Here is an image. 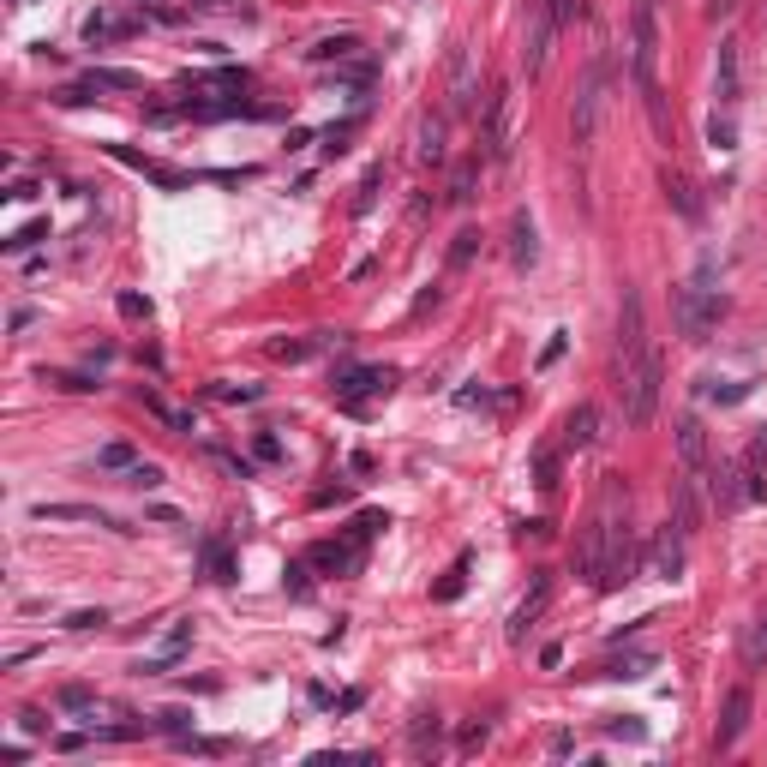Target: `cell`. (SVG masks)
I'll return each mask as SVG.
<instances>
[{"label":"cell","instance_id":"1","mask_svg":"<svg viewBox=\"0 0 767 767\" xmlns=\"http://www.w3.org/2000/svg\"><path fill=\"white\" fill-rule=\"evenodd\" d=\"M582 576L594 588H618V582H636V540H630V522H624V486L618 474H606V492H600V510L582 534V552H576Z\"/></svg>","mask_w":767,"mask_h":767},{"label":"cell","instance_id":"2","mask_svg":"<svg viewBox=\"0 0 767 767\" xmlns=\"http://www.w3.org/2000/svg\"><path fill=\"white\" fill-rule=\"evenodd\" d=\"M660 384H666V366H660L654 348H648L630 372H618V396H624V426H630V432L654 426V414H660Z\"/></svg>","mask_w":767,"mask_h":767},{"label":"cell","instance_id":"3","mask_svg":"<svg viewBox=\"0 0 767 767\" xmlns=\"http://www.w3.org/2000/svg\"><path fill=\"white\" fill-rule=\"evenodd\" d=\"M678 330H684V342H708L714 330H720V318H726V294L720 288H702V282H690V288H678Z\"/></svg>","mask_w":767,"mask_h":767},{"label":"cell","instance_id":"4","mask_svg":"<svg viewBox=\"0 0 767 767\" xmlns=\"http://www.w3.org/2000/svg\"><path fill=\"white\" fill-rule=\"evenodd\" d=\"M654 66H660V18H654V0H636V12H630V72H636L642 90H660Z\"/></svg>","mask_w":767,"mask_h":767},{"label":"cell","instance_id":"5","mask_svg":"<svg viewBox=\"0 0 767 767\" xmlns=\"http://www.w3.org/2000/svg\"><path fill=\"white\" fill-rule=\"evenodd\" d=\"M396 384H402V372H396V366H354V372H342V378H336V402H342L348 414H366V402L390 396Z\"/></svg>","mask_w":767,"mask_h":767},{"label":"cell","instance_id":"6","mask_svg":"<svg viewBox=\"0 0 767 767\" xmlns=\"http://www.w3.org/2000/svg\"><path fill=\"white\" fill-rule=\"evenodd\" d=\"M600 108H606V60H594L576 84V108H570V138L576 144H594L600 132Z\"/></svg>","mask_w":767,"mask_h":767},{"label":"cell","instance_id":"7","mask_svg":"<svg viewBox=\"0 0 767 767\" xmlns=\"http://www.w3.org/2000/svg\"><path fill=\"white\" fill-rule=\"evenodd\" d=\"M510 150H516V90L498 84V90L486 96V156L504 162Z\"/></svg>","mask_w":767,"mask_h":767},{"label":"cell","instance_id":"8","mask_svg":"<svg viewBox=\"0 0 767 767\" xmlns=\"http://www.w3.org/2000/svg\"><path fill=\"white\" fill-rule=\"evenodd\" d=\"M642 354H648V312H642V294H624V312H618V372H630Z\"/></svg>","mask_w":767,"mask_h":767},{"label":"cell","instance_id":"9","mask_svg":"<svg viewBox=\"0 0 767 767\" xmlns=\"http://www.w3.org/2000/svg\"><path fill=\"white\" fill-rule=\"evenodd\" d=\"M558 30H564V24L552 18V6H546V0H534V24H528V48H522V66H528L534 78H540V72H546V60H552Z\"/></svg>","mask_w":767,"mask_h":767},{"label":"cell","instance_id":"10","mask_svg":"<svg viewBox=\"0 0 767 767\" xmlns=\"http://www.w3.org/2000/svg\"><path fill=\"white\" fill-rule=\"evenodd\" d=\"M678 462H684V480H696V486L714 474V468H708V426H702L696 414L678 420Z\"/></svg>","mask_w":767,"mask_h":767},{"label":"cell","instance_id":"11","mask_svg":"<svg viewBox=\"0 0 767 767\" xmlns=\"http://www.w3.org/2000/svg\"><path fill=\"white\" fill-rule=\"evenodd\" d=\"M714 96H720L726 114L744 102V54H738V42H720V60H714Z\"/></svg>","mask_w":767,"mask_h":767},{"label":"cell","instance_id":"12","mask_svg":"<svg viewBox=\"0 0 767 767\" xmlns=\"http://www.w3.org/2000/svg\"><path fill=\"white\" fill-rule=\"evenodd\" d=\"M684 540H690V534L672 522V528H666V534L648 546V576H660V582H678V576H684Z\"/></svg>","mask_w":767,"mask_h":767},{"label":"cell","instance_id":"13","mask_svg":"<svg viewBox=\"0 0 767 767\" xmlns=\"http://www.w3.org/2000/svg\"><path fill=\"white\" fill-rule=\"evenodd\" d=\"M186 648H192V618H174V624L162 630V642L138 660V672H168V666H180Z\"/></svg>","mask_w":767,"mask_h":767},{"label":"cell","instance_id":"14","mask_svg":"<svg viewBox=\"0 0 767 767\" xmlns=\"http://www.w3.org/2000/svg\"><path fill=\"white\" fill-rule=\"evenodd\" d=\"M750 732V690L738 684L732 696H726V708H720V726H714V750H738V738Z\"/></svg>","mask_w":767,"mask_h":767},{"label":"cell","instance_id":"15","mask_svg":"<svg viewBox=\"0 0 767 767\" xmlns=\"http://www.w3.org/2000/svg\"><path fill=\"white\" fill-rule=\"evenodd\" d=\"M564 450H588V444H600V408L594 402H582V408H570L564 414V438H558Z\"/></svg>","mask_w":767,"mask_h":767},{"label":"cell","instance_id":"16","mask_svg":"<svg viewBox=\"0 0 767 767\" xmlns=\"http://www.w3.org/2000/svg\"><path fill=\"white\" fill-rule=\"evenodd\" d=\"M660 186H666V198H672V210H678L684 222H702V198H696V180H690V174L666 168V174H660Z\"/></svg>","mask_w":767,"mask_h":767},{"label":"cell","instance_id":"17","mask_svg":"<svg viewBox=\"0 0 767 767\" xmlns=\"http://www.w3.org/2000/svg\"><path fill=\"white\" fill-rule=\"evenodd\" d=\"M36 522H96V528H114V516H102L96 504H30Z\"/></svg>","mask_w":767,"mask_h":767},{"label":"cell","instance_id":"18","mask_svg":"<svg viewBox=\"0 0 767 767\" xmlns=\"http://www.w3.org/2000/svg\"><path fill=\"white\" fill-rule=\"evenodd\" d=\"M546 600H552V576L540 570V576H534V588H528V600H522V606H516V618H510V636H522V630L546 612Z\"/></svg>","mask_w":767,"mask_h":767},{"label":"cell","instance_id":"19","mask_svg":"<svg viewBox=\"0 0 767 767\" xmlns=\"http://www.w3.org/2000/svg\"><path fill=\"white\" fill-rule=\"evenodd\" d=\"M120 36H132V18H120V12H90L84 18V42H120Z\"/></svg>","mask_w":767,"mask_h":767},{"label":"cell","instance_id":"20","mask_svg":"<svg viewBox=\"0 0 767 767\" xmlns=\"http://www.w3.org/2000/svg\"><path fill=\"white\" fill-rule=\"evenodd\" d=\"M414 156L426 162V168H438L450 150H444V114H432V120H420V144H414Z\"/></svg>","mask_w":767,"mask_h":767},{"label":"cell","instance_id":"21","mask_svg":"<svg viewBox=\"0 0 767 767\" xmlns=\"http://www.w3.org/2000/svg\"><path fill=\"white\" fill-rule=\"evenodd\" d=\"M312 564H318V570H354V564H360V540H354V546L324 540V546H312Z\"/></svg>","mask_w":767,"mask_h":767},{"label":"cell","instance_id":"22","mask_svg":"<svg viewBox=\"0 0 767 767\" xmlns=\"http://www.w3.org/2000/svg\"><path fill=\"white\" fill-rule=\"evenodd\" d=\"M354 54H360V36H324V42L306 48V60H318V66L324 60H354Z\"/></svg>","mask_w":767,"mask_h":767},{"label":"cell","instance_id":"23","mask_svg":"<svg viewBox=\"0 0 767 767\" xmlns=\"http://www.w3.org/2000/svg\"><path fill=\"white\" fill-rule=\"evenodd\" d=\"M138 402H144V408H150V414H156V420H162L168 432H192V414H180V408H168V402H162L156 390H138Z\"/></svg>","mask_w":767,"mask_h":767},{"label":"cell","instance_id":"24","mask_svg":"<svg viewBox=\"0 0 767 767\" xmlns=\"http://www.w3.org/2000/svg\"><path fill=\"white\" fill-rule=\"evenodd\" d=\"M84 84H90V90H138L144 78H138V72H120V66H96Z\"/></svg>","mask_w":767,"mask_h":767},{"label":"cell","instance_id":"25","mask_svg":"<svg viewBox=\"0 0 767 767\" xmlns=\"http://www.w3.org/2000/svg\"><path fill=\"white\" fill-rule=\"evenodd\" d=\"M510 240H516V246H510V258L528 270V264H534V252H540V246H534V222H528V216H516V222H510Z\"/></svg>","mask_w":767,"mask_h":767},{"label":"cell","instance_id":"26","mask_svg":"<svg viewBox=\"0 0 767 767\" xmlns=\"http://www.w3.org/2000/svg\"><path fill=\"white\" fill-rule=\"evenodd\" d=\"M474 186H480V162H462V168L450 174V204H468Z\"/></svg>","mask_w":767,"mask_h":767},{"label":"cell","instance_id":"27","mask_svg":"<svg viewBox=\"0 0 767 767\" xmlns=\"http://www.w3.org/2000/svg\"><path fill=\"white\" fill-rule=\"evenodd\" d=\"M702 396L732 408V402H744V396H750V384H732V378H702Z\"/></svg>","mask_w":767,"mask_h":767},{"label":"cell","instance_id":"28","mask_svg":"<svg viewBox=\"0 0 767 767\" xmlns=\"http://www.w3.org/2000/svg\"><path fill=\"white\" fill-rule=\"evenodd\" d=\"M204 570H210V582H234V558H228V546H222V540H210V546H204Z\"/></svg>","mask_w":767,"mask_h":767},{"label":"cell","instance_id":"29","mask_svg":"<svg viewBox=\"0 0 767 767\" xmlns=\"http://www.w3.org/2000/svg\"><path fill=\"white\" fill-rule=\"evenodd\" d=\"M708 144H714V150H738V120H732V114H714V120H708Z\"/></svg>","mask_w":767,"mask_h":767},{"label":"cell","instance_id":"30","mask_svg":"<svg viewBox=\"0 0 767 767\" xmlns=\"http://www.w3.org/2000/svg\"><path fill=\"white\" fill-rule=\"evenodd\" d=\"M96 468H120V474H132L138 456H132V444H102V450H96Z\"/></svg>","mask_w":767,"mask_h":767},{"label":"cell","instance_id":"31","mask_svg":"<svg viewBox=\"0 0 767 767\" xmlns=\"http://www.w3.org/2000/svg\"><path fill=\"white\" fill-rule=\"evenodd\" d=\"M648 672H654V654H624L606 666V678H648Z\"/></svg>","mask_w":767,"mask_h":767},{"label":"cell","instance_id":"32","mask_svg":"<svg viewBox=\"0 0 767 767\" xmlns=\"http://www.w3.org/2000/svg\"><path fill=\"white\" fill-rule=\"evenodd\" d=\"M324 342H330V336H306V342H276L270 354H276V360H312V354H318Z\"/></svg>","mask_w":767,"mask_h":767},{"label":"cell","instance_id":"33","mask_svg":"<svg viewBox=\"0 0 767 767\" xmlns=\"http://www.w3.org/2000/svg\"><path fill=\"white\" fill-rule=\"evenodd\" d=\"M36 240H48V222H30V228H18V234H6L0 246H6V252H30Z\"/></svg>","mask_w":767,"mask_h":767},{"label":"cell","instance_id":"34","mask_svg":"<svg viewBox=\"0 0 767 767\" xmlns=\"http://www.w3.org/2000/svg\"><path fill=\"white\" fill-rule=\"evenodd\" d=\"M474 252H480V228H462V234H456V246H450V270H462Z\"/></svg>","mask_w":767,"mask_h":767},{"label":"cell","instance_id":"35","mask_svg":"<svg viewBox=\"0 0 767 767\" xmlns=\"http://www.w3.org/2000/svg\"><path fill=\"white\" fill-rule=\"evenodd\" d=\"M462 582H468V558H456V564H450V576L432 588V600H456V594H462Z\"/></svg>","mask_w":767,"mask_h":767},{"label":"cell","instance_id":"36","mask_svg":"<svg viewBox=\"0 0 767 767\" xmlns=\"http://www.w3.org/2000/svg\"><path fill=\"white\" fill-rule=\"evenodd\" d=\"M384 528H390V516H384V510H366V516H360V522H354V540H360V546H366V540H378V534H384Z\"/></svg>","mask_w":767,"mask_h":767},{"label":"cell","instance_id":"37","mask_svg":"<svg viewBox=\"0 0 767 767\" xmlns=\"http://www.w3.org/2000/svg\"><path fill=\"white\" fill-rule=\"evenodd\" d=\"M42 384H60V390H96V378H84V372H42Z\"/></svg>","mask_w":767,"mask_h":767},{"label":"cell","instance_id":"38","mask_svg":"<svg viewBox=\"0 0 767 767\" xmlns=\"http://www.w3.org/2000/svg\"><path fill=\"white\" fill-rule=\"evenodd\" d=\"M252 456H258V462H282V438H276V432H258V438H252Z\"/></svg>","mask_w":767,"mask_h":767},{"label":"cell","instance_id":"39","mask_svg":"<svg viewBox=\"0 0 767 767\" xmlns=\"http://www.w3.org/2000/svg\"><path fill=\"white\" fill-rule=\"evenodd\" d=\"M90 702H96V696H90L84 684H66V690H60V708H72V714H84Z\"/></svg>","mask_w":767,"mask_h":767},{"label":"cell","instance_id":"40","mask_svg":"<svg viewBox=\"0 0 767 767\" xmlns=\"http://www.w3.org/2000/svg\"><path fill=\"white\" fill-rule=\"evenodd\" d=\"M222 402H258V384H216Z\"/></svg>","mask_w":767,"mask_h":767},{"label":"cell","instance_id":"41","mask_svg":"<svg viewBox=\"0 0 767 767\" xmlns=\"http://www.w3.org/2000/svg\"><path fill=\"white\" fill-rule=\"evenodd\" d=\"M192 726V714H180V708H162L156 714V732H186Z\"/></svg>","mask_w":767,"mask_h":767},{"label":"cell","instance_id":"42","mask_svg":"<svg viewBox=\"0 0 767 767\" xmlns=\"http://www.w3.org/2000/svg\"><path fill=\"white\" fill-rule=\"evenodd\" d=\"M606 732H612V738H630V744H642V738H648V726H642V720H612Z\"/></svg>","mask_w":767,"mask_h":767},{"label":"cell","instance_id":"43","mask_svg":"<svg viewBox=\"0 0 767 767\" xmlns=\"http://www.w3.org/2000/svg\"><path fill=\"white\" fill-rule=\"evenodd\" d=\"M126 480H132V486H162V468H156V462H138Z\"/></svg>","mask_w":767,"mask_h":767},{"label":"cell","instance_id":"44","mask_svg":"<svg viewBox=\"0 0 767 767\" xmlns=\"http://www.w3.org/2000/svg\"><path fill=\"white\" fill-rule=\"evenodd\" d=\"M180 750H186V756H222L216 738H180Z\"/></svg>","mask_w":767,"mask_h":767},{"label":"cell","instance_id":"45","mask_svg":"<svg viewBox=\"0 0 767 767\" xmlns=\"http://www.w3.org/2000/svg\"><path fill=\"white\" fill-rule=\"evenodd\" d=\"M348 132H354V120H342V126H330V132H324V150H330V156H336V150H342V144H348Z\"/></svg>","mask_w":767,"mask_h":767},{"label":"cell","instance_id":"46","mask_svg":"<svg viewBox=\"0 0 767 767\" xmlns=\"http://www.w3.org/2000/svg\"><path fill=\"white\" fill-rule=\"evenodd\" d=\"M120 312H126V318H150V300H144V294H120Z\"/></svg>","mask_w":767,"mask_h":767},{"label":"cell","instance_id":"47","mask_svg":"<svg viewBox=\"0 0 767 767\" xmlns=\"http://www.w3.org/2000/svg\"><path fill=\"white\" fill-rule=\"evenodd\" d=\"M96 624H108V612H72L66 618V630H96Z\"/></svg>","mask_w":767,"mask_h":767},{"label":"cell","instance_id":"48","mask_svg":"<svg viewBox=\"0 0 767 767\" xmlns=\"http://www.w3.org/2000/svg\"><path fill=\"white\" fill-rule=\"evenodd\" d=\"M30 324H36V312H30V306H12V318H6V330L18 336V330H30Z\"/></svg>","mask_w":767,"mask_h":767},{"label":"cell","instance_id":"49","mask_svg":"<svg viewBox=\"0 0 767 767\" xmlns=\"http://www.w3.org/2000/svg\"><path fill=\"white\" fill-rule=\"evenodd\" d=\"M288 588H294V594H312V582H306V564H288Z\"/></svg>","mask_w":767,"mask_h":767},{"label":"cell","instance_id":"50","mask_svg":"<svg viewBox=\"0 0 767 767\" xmlns=\"http://www.w3.org/2000/svg\"><path fill=\"white\" fill-rule=\"evenodd\" d=\"M546 6H552V18H558V24H570V18H576V0H546Z\"/></svg>","mask_w":767,"mask_h":767},{"label":"cell","instance_id":"51","mask_svg":"<svg viewBox=\"0 0 767 767\" xmlns=\"http://www.w3.org/2000/svg\"><path fill=\"white\" fill-rule=\"evenodd\" d=\"M762 18H767V0H762Z\"/></svg>","mask_w":767,"mask_h":767}]
</instances>
